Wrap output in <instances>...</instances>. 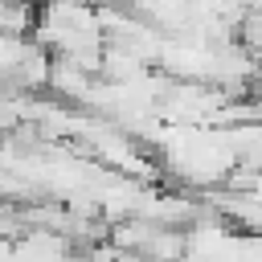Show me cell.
<instances>
[{"instance_id":"cell-1","label":"cell","mask_w":262,"mask_h":262,"mask_svg":"<svg viewBox=\"0 0 262 262\" xmlns=\"http://www.w3.org/2000/svg\"><path fill=\"white\" fill-rule=\"evenodd\" d=\"M156 160L164 172L192 188H213L237 176L242 160L233 151L229 127H168L156 135Z\"/></svg>"},{"instance_id":"cell-2","label":"cell","mask_w":262,"mask_h":262,"mask_svg":"<svg viewBox=\"0 0 262 262\" xmlns=\"http://www.w3.org/2000/svg\"><path fill=\"white\" fill-rule=\"evenodd\" d=\"M250 12H262V0H250Z\"/></svg>"}]
</instances>
